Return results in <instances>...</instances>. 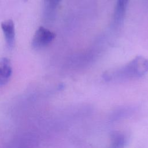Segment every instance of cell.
<instances>
[{"label":"cell","instance_id":"cell-2","mask_svg":"<svg viewBox=\"0 0 148 148\" xmlns=\"http://www.w3.org/2000/svg\"><path fill=\"white\" fill-rule=\"evenodd\" d=\"M56 37V34L49 29L40 27L35 32L32 40L33 48L41 49L51 43Z\"/></svg>","mask_w":148,"mask_h":148},{"label":"cell","instance_id":"cell-4","mask_svg":"<svg viewBox=\"0 0 148 148\" xmlns=\"http://www.w3.org/2000/svg\"><path fill=\"white\" fill-rule=\"evenodd\" d=\"M12 69L10 60L7 58L0 60V86L6 84L12 75Z\"/></svg>","mask_w":148,"mask_h":148},{"label":"cell","instance_id":"cell-3","mask_svg":"<svg viewBox=\"0 0 148 148\" xmlns=\"http://www.w3.org/2000/svg\"><path fill=\"white\" fill-rule=\"evenodd\" d=\"M1 28L8 47L9 49L13 48L15 40V31L13 21L12 20H8L2 22Z\"/></svg>","mask_w":148,"mask_h":148},{"label":"cell","instance_id":"cell-6","mask_svg":"<svg viewBox=\"0 0 148 148\" xmlns=\"http://www.w3.org/2000/svg\"><path fill=\"white\" fill-rule=\"evenodd\" d=\"M61 0H45L46 6L50 12H53L57 8Z\"/></svg>","mask_w":148,"mask_h":148},{"label":"cell","instance_id":"cell-1","mask_svg":"<svg viewBox=\"0 0 148 148\" xmlns=\"http://www.w3.org/2000/svg\"><path fill=\"white\" fill-rule=\"evenodd\" d=\"M148 72V59L137 56L127 64L108 70L103 75L106 81L122 80L140 77Z\"/></svg>","mask_w":148,"mask_h":148},{"label":"cell","instance_id":"cell-5","mask_svg":"<svg viewBox=\"0 0 148 148\" xmlns=\"http://www.w3.org/2000/svg\"><path fill=\"white\" fill-rule=\"evenodd\" d=\"M112 139L113 140V144L116 147H121L123 146L124 144V138L122 135L116 134L114 135Z\"/></svg>","mask_w":148,"mask_h":148}]
</instances>
